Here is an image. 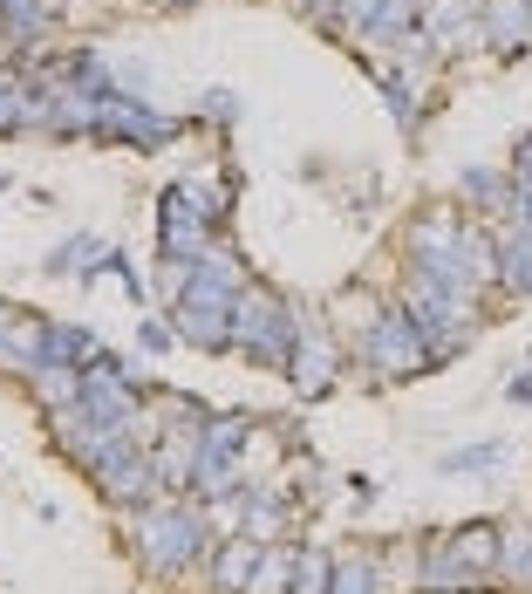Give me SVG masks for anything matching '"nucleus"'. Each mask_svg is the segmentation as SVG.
I'll return each instance as SVG.
<instances>
[{
  "instance_id": "5",
  "label": "nucleus",
  "mask_w": 532,
  "mask_h": 594,
  "mask_svg": "<svg viewBox=\"0 0 532 594\" xmlns=\"http://www.w3.org/2000/svg\"><path fill=\"white\" fill-rule=\"evenodd\" d=\"M239 581H253V540H239V547H232L226 560H219V588H239Z\"/></svg>"
},
{
  "instance_id": "3",
  "label": "nucleus",
  "mask_w": 532,
  "mask_h": 594,
  "mask_svg": "<svg viewBox=\"0 0 532 594\" xmlns=\"http://www.w3.org/2000/svg\"><path fill=\"white\" fill-rule=\"evenodd\" d=\"M185 205H191V185H171V192H164V260H185V253L205 246V226H198V212L185 219Z\"/></svg>"
},
{
  "instance_id": "2",
  "label": "nucleus",
  "mask_w": 532,
  "mask_h": 594,
  "mask_svg": "<svg viewBox=\"0 0 532 594\" xmlns=\"http://www.w3.org/2000/svg\"><path fill=\"white\" fill-rule=\"evenodd\" d=\"M198 540H205V533H198V519H191V513H157V519H144L151 567H164V574H171V567H185V560L198 554Z\"/></svg>"
},
{
  "instance_id": "4",
  "label": "nucleus",
  "mask_w": 532,
  "mask_h": 594,
  "mask_svg": "<svg viewBox=\"0 0 532 594\" xmlns=\"http://www.w3.org/2000/svg\"><path fill=\"white\" fill-rule=\"evenodd\" d=\"M505 267H512L519 287H532V226H519V233L505 239Z\"/></svg>"
},
{
  "instance_id": "1",
  "label": "nucleus",
  "mask_w": 532,
  "mask_h": 594,
  "mask_svg": "<svg viewBox=\"0 0 532 594\" xmlns=\"http://www.w3.org/2000/svg\"><path fill=\"white\" fill-rule=\"evenodd\" d=\"M232 328H239V349L260 356V362H273L287 349V335H294V328H287V308H280L273 294H260V287L232 301Z\"/></svg>"
}]
</instances>
